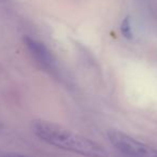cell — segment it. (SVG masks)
Masks as SVG:
<instances>
[{"mask_svg": "<svg viewBox=\"0 0 157 157\" xmlns=\"http://www.w3.org/2000/svg\"><path fill=\"white\" fill-rule=\"evenodd\" d=\"M0 157H29L26 155L14 154V153H0Z\"/></svg>", "mask_w": 157, "mask_h": 157, "instance_id": "5b68a950", "label": "cell"}, {"mask_svg": "<svg viewBox=\"0 0 157 157\" xmlns=\"http://www.w3.org/2000/svg\"><path fill=\"white\" fill-rule=\"evenodd\" d=\"M33 132L45 143L84 157H107L108 153L97 142L75 133L52 122L36 120L31 123Z\"/></svg>", "mask_w": 157, "mask_h": 157, "instance_id": "6da1fadb", "label": "cell"}, {"mask_svg": "<svg viewBox=\"0 0 157 157\" xmlns=\"http://www.w3.org/2000/svg\"><path fill=\"white\" fill-rule=\"evenodd\" d=\"M24 42L26 48L30 52L31 56L35 58V60L41 66L42 68L46 70H53L55 67L54 57L51 54L48 48L41 43L40 41L33 39L30 37L24 38Z\"/></svg>", "mask_w": 157, "mask_h": 157, "instance_id": "3957f363", "label": "cell"}, {"mask_svg": "<svg viewBox=\"0 0 157 157\" xmlns=\"http://www.w3.org/2000/svg\"><path fill=\"white\" fill-rule=\"evenodd\" d=\"M110 143L120 153L128 157H157V148L141 142L120 130H109Z\"/></svg>", "mask_w": 157, "mask_h": 157, "instance_id": "7a4b0ae2", "label": "cell"}, {"mask_svg": "<svg viewBox=\"0 0 157 157\" xmlns=\"http://www.w3.org/2000/svg\"><path fill=\"white\" fill-rule=\"evenodd\" d=\"M121 30H122V33L124 35L125 38H127V39H131L132 38V28H131V23L129 17H126L122 22Z\"/></svg>", "mask_w": 157, "mask_h": 157, "instance_id": "277c9868", "label": "cell"}]
</instances>
